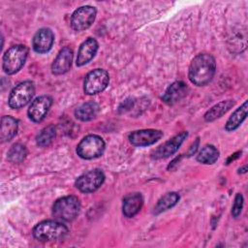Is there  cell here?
<instances>
[{"instance_id": "obj_17", "label": "cell", "mask_w": 248, "mask_h": 248, "mask_svg": "<svg viewBox=\"0 0 248 248\" xmlns=\"http://www.w3.org/2000/svg\"><path fill=\"white\" fill-rule=\"evenodd\" d=\"M187 90V85L184 82L174 81L167 88L164 95L162 96V100L167 105L172 106L186 96Z\"/></svg>"}, {"instance_id": "obj_12", "label": "cell", "mask_w": 248, "mask_h": 248, "mask_svg": "<svg viewBox=\"0 0 248 248\" xmlns=\"http://www.w3.org/2000/svg\"><path fill=\"white\" fill-rule=\"evenodd\" d=\"M52 102V98L48 95H41L34 99L27 110V114L30 120L36 123L41 122L47 114Z\"/></svg>"}, {"instance_id": "obj_13", "label": "cell", "mask_w": 248, "mask_h": 248, "mask_svg": "<svg viewBox=\"0 0 248 248\" xmlns=\"http://www.w3.org/2000/svg\"><path fill=\"white\" fill-rule=\"evenodd\" d=\"M54 43V34L51 29L44 27L39 29L33 37L32 46L37 53H46L52 47Z\"/></svg>"}, {"instance_id": "obj_27", "label": "cell", "mask_w": 248, "mask_h": 248, "mask_svg": "<svg viewBox=\"0 0 248 248\" xmlns=\"http://www.w3.org/2000/svg\"><path fill=\"white\" fill-rule=\"evenodd\" d=\"M199 143H200V140H199V138H197V140L193 142V144L191 145V147L189 148V150H188V153H187V156H192V155H194L195 153H196V151L198 150V147H199Z\"/></svg>"}, {"instance_id": "obj_19", "label": "cell", "mask_w": 248, "mask_h": 248, "mask_svg": "<svg viewBox=\"0 0 248 248\" xmlns=\"http://www.w3.org/2000/svg\"><path fill=\"white\" fill-rule=\"evenodd\" d=\"M234 105L233 100H224L213 107H211L203 115V118L207 122H212L220 117H222L225 113H227Z\"/></svg>"}, {"instance_id": "obj_20", "label": "cell", "mask_w": 248, "mask_h": 248, "mask_svg": "<svg viewBox=\"0 0 248 248\" xmlns=\"http://www.w3.org/2000/svg\"><path fill=\"white\" fill-rule=\"evenodd\" d=\"M99 111L100 106L94 101H89L76 108L75 116L80 121H90L97 116Z\"/></svg>"}, {"instance_id": "obj_5", "label": "cell", "mask_w": 248, "mask_h": 248, "mask_svg": "<svg viewBox=\"0 0 248 248\" xmlns=\"http://www.w3.org/2000/svg\"><path fill=\"white\" fill-rule=\"evenodd\" d=\"M105 141L97 135L85 136L77 146V154L85 160L99 158L105 151Z\"/></svg>"}, {"instance_id": "obj_15", "label": "cell", "mask_w": 248, "mask_h": 248, "mask_svg": "<svg viewBox=\"0 0 248 248\" xmlns=\"http://www.w3.org/2000/svg\"><path fill=\"white\" fill-rule=\"evenodd\" d=\"M73 55V50L69 46L63 47L53 60V63L51 65L52 74L59 76L67 73L71 69Z\"/></svg>"}, {"instance_id": "obj_22", "label": "cell", "mask_w": 248, "mask_h": 248, "mask_svg": "<svg viewBox=\"0 0 248 248\" xmlns=\"http://www.w3.org/2000/svg\"><path fill=\"white\" fill-rule=\"evenodd\" d=\"M179 198L180 197L176 192H169L165 194L158 200L157 203L154 206L153 213L155 215H158V214H161L162 212H165L172 208L178 202Z\"/></svg>"}, {"instance_id": "obj_1", "label": "cell", "mask_w": 248, "mask_h": 248, "mask_svg": "<svg viewBox=\"0 0 248 248\" xmlns=\"http://www.w3.org/2000/svg\"><path fill=\"white\" fill-rule=\"evenodd\" d=\"M216 72V61L211 54L200 53L191 61L188 70L190 81L197 86H203L211 81Z\"/></svg>"}, {"instance_id": "obj_23", "label": "cell", "mask_w": 248, "mask_h": 248, "mask_svg": "<svg viewBox=\"0 0 248 248\" xmlns=\"http://www.w3.org/2000/svg\"><path fill=\"white\" fill-rule=\"evenodd\" d=\"M219 158V151L218 149L212 144H206L199 151L197 155V161L205 164V165H212L214 164Z\"/></svg>"}, {"instance_id": "obj_28", "label": "cell", "mask_w": 248, "mask_h": 248, "mask_svg": "<svg viewBox=\"0 0 248 248\" xmlns=\"http://www.w3.org/2000/svg\"><path fill=\"white\" fill-rule=\"evenodd\" d=\"M246 171H247V166H246V165L243 166L242 168L238 169V172H239V173H245Z\"/></svg>"}, {"instance_id": "obj_25", "label": "cell", "mask_w": 248, "mask_h": 248, "mask_svg": "<svg viewBox=\"0 0 248 248\" xmlns=\"http://www.w3.org/2000/svg\"><path fill=\"white\" fill-rule=\"evenodd\" d=\"M26 155H27V150L25 146L20 143H16L8 151L7 158L11 163L18 164L24 160Z\"/></svg>"}, {"instance_id": "obj_26", "label": "cell", "mask_w": 248, "mask_h": 248, "mask_svg": "<svg viewBox=\"0 0 248 248\" xmlns=\"http://www.w3.org/2000/svg\"><path fill=\"white\" fill-rule=\"evenodd\" d=\"M242 207H243V197L241 194L238 193L234 198V202L232 207V215L233 218L238 217V215L241 213Z\"/></svg>"}, {"instance_id": "obj_24", "label": "cell", "mask_w": 248, "mask_h": 248, "mask_svg": "<svg viewBox=\"0 0 248 248\" xmlns=\"http://www.w3.org/2000/svg\"><path fill=\"white\" fill-rule=\"evenodd\" d=\"M55 138V127L48 125L43 128L36 137V142L41 147L48 146Z\"/></svg>"}, {"instance_id": "obj_2", "label": "cell", "mask_w": 248, "mask_h": 248, "mask_svg": "<svg viewBox=\"0 0 248 248\" xmlns=\"http://www.w3.org/2000/svg\"><path fill=\"white\" fill-rule=\"evenodd\" d=\"M69 229L59 220H45L38 223L33 229V236L42 242H55L63 240Z\"/></svg>"}, {"instance_id": "obj_3", "label": "cell", "mask_w": 248, "mask_h": 248, "mask_svg": "<svg viewBox=\"0 0 248 248\" xmlns=\"http://www.w3.org/2000/svg\"><path fill=\"white\" fill-rule=\"evenodd\" d=\"M80 211V202L76 196H65L55 201L52 205V216L59 221L72 222Z\"/></svg>"}, {"instance_id": "obj_8", "label": "cell", "mask_w": 248, "mask_h": 248, "mask_svg": "<svg viewBox=\"0 0 248 248\" xmlns=\"http://www.w3.org/2000/svg\"><path fill=\"white\" fill-rule=\"evenodd\" d=\"M105 178V174L100 169H94L79 175L75 182V186L81 193H93L103 185Z\"/></svg>"}, {"instance_id": "obj_10", "label": "cell", "mask_w": 248, "mask_h": 248, "mask_svg": "<svg viewBox=\"0 0 248 248\" xmlns=\"http://www.w3.org/2000/svg\"><path fill=\"white\" fill-rule=\"evenodd\" d=\"M187 137H188V132L186 131L180 132L179 134L175 135L174 137H172L163 144L159 145L156 149H154L151 153V158L154 160L169 158L178 150V148L181 146V144L183 143V141L186 140Z\"/></svg>"}, {"instance_id": "obj_4", "label": "cell", "mask_w": 248, "mask_h": 248, "mask_svg": "<svg viewBox=\"0 0 248 248\" xmlns=\"http://www.w3.org/2000/svg\"><path fill=\"white\" fill-rule=\"evenodd\" d=\"M28 55V48L24 45L11 46L3 55L2 68L7 75L17 73L24 65Z\"/></svg>"}, {"instance_id": "obj_16", "label": "cell", "mask_w": 248, "mask_h": 248, "mask_svg": "<svg viewBox=\"0 0 248 248\" xmlns=\"http://www.w3.org/2000/svg\"><path fill=\"white\" fill-rule=\"evenodd\" d=\"M143 204V198L140 193H130L123 199L122 212L125 217L132 218L137 215Z\"/></svg>"}, {"instance_id": "obj_18", "label": "cell", "mask_w": 248, "mask_h": 248, "mask_svg": "<svg viewBox=\"0 0 248 248\" xmlns=\"http://www.w3.org/2000/svg\"><path fill=\"white\" fill-rule=\"evenodd\" d=\"M18 121L10 115H4L1 118L0 140L2 142L11 140L17 133Z\"/></svg>"}, {"instance_id": "obj_7", "label": "cell", "mask_w": 248, "mask_h": 248, "mask_svg": "<svg viewBox=\"0 0 248 248\" xmlns=\"http://www.w3.org/2000/svg\"><path fill=\"white\" fill-rule=\"evenodd\" d=\"M109 82L108 73L104 69L89 72L83 81V91L87 95H95L104 91Z\"/></svg>"}, {"instance_id": "obj_14", "label": "cell", "mask_w": 248, "mask_h": 248, "mask_svg": "<svg viewBox=\"0 0 248 248\" xmlns=\"http://www.w3.org/2000/svg\"><path fill=\"white\" fill-rule=\"evenodd\" d=\"M98 42L94 38L86 39L78 47L76 64L78 67L89 63L96 55L98 51Z\"/></svg>"}, {"instance_id": "obj_9", "label": "cell", "mask_w": 248, "mask_h": 248, "mask_svg": "<svg viewBox=\"0 0 248 248\" xmlns=\"http://www.w3.org/2000/svg\"><path fill=\"white\" fill-rule=\"evenodd\" d=\"M97 11L92 6H82L78 8L71 16V26L76 31H83L89 28L95 18Z\"/></svg>"}, {"instance_id": "obj_21", "label": "cell", "mask_w": 248, "mask_h": 248, "mask_svg": "<svg viewBox=\"0 0 248 248\" xmlns=\"http://www.w3.org/2000/svg\"><path fill=\"white\" fill-rule=\"evenodd\" d=\"M246 116H247V101H245L239 108H237L232 112V114L229 117L225 125L226 131L232 132L236 130L245 120Z\"/></svg>"}, {"instance_id": "obj_6", "label": "cell", "mask_w": 248, "mask_h": 248, "mask_svg": "<svg viewBox=\"0 0 248 248\" xmlns=\"http://www.w3.org/2000/svg\"><path fill=\"white\" fill-rule=\"evenodd\" d=\"M35 94V85L31 80H24L16 85L11 91L8 99L9 107L13 109H19L25 107L32 100Z\"/></svg>"}, {"instance_id": "obj_11", "label": "cell", "mask_w": 248, "mask_h": 248, "mask_svg": "<svg viewBox=\"0 0 248 248\" xmlns=\"http://www.w3.org/2000/svg\"><path fill=\"white\" fill-rule=\"evenodd\" d=\"M163 137V132L156 129H142L133 131L128 135L130 143L134 146L143 147L152 145Z\"/></svg>"}]
</instances>
